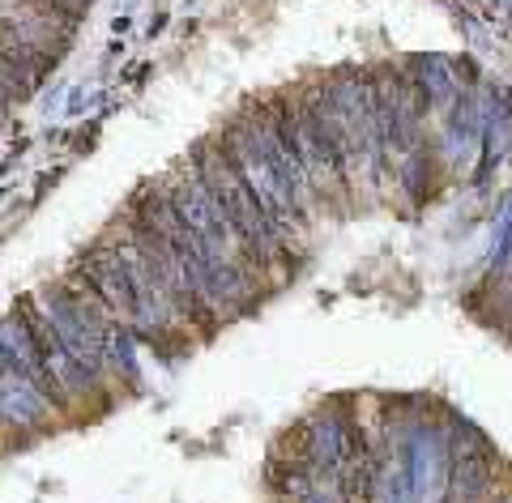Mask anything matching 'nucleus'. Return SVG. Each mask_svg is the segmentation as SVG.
I'll use <instances>...</instances> for the list:
<instances>
[{
  "instance_id": "f257e3e1",
  "label": "nucleus",
  "mask_w": 512,
  "mask_h": 503,
  "mask_svg": "<svg viewBox=\"0 0 512 503\" xmlns=\"http://www.w3.org/2000/svg\"><path fill=\"white\" fill-rule=\"evenodd\" d=\"M188 162L197 167V175L205 180V188L214 192V201L227 209V218L239 226V235L248 239V248L256 252L265 278L269 282H282L286 278V265H291V243L282 239V231L269 222L261 197L252 192V184L244 180V171L235 167V158L227 154L222 137H205L192 145Z\"/></svg>"
}]
</instances>
